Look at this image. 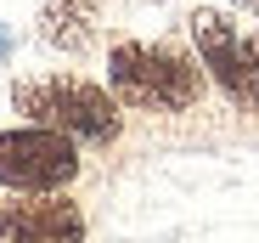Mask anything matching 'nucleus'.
<instances>
[{
  "instance_id": "obj_1",
  "label": "nucleus",
  "mask_w": 259,
  "mask_h": 243,
  "mask_svg": "<svg viewBox=\"0 0 259 243\" xmlns=\"http://www.w3.org/2000/svg\"><path fill=\"white\" fill-rule=\"evenodd\" d=\"M107 91L118 96V108L186 113L203 96V62L163 40H118L107 51Z\"/></svg>"
},
{
  "instance_id": "obj_2",
  "label": "nucleus",
  "mask_w": 259,
  "mask_h": 243,
  "mask_svg": "<svg viewBox=\"0 0 259 243\" xmlns=\"http://www.w3.org/2000/svg\"><path fill=\"white\" fill-rule=\"evenodd\" d=\"M12 108L28 119V125H46L79 147H107L118 142V96L96 79H79V74H34L12 85Z\"/></svg>"
},
{
  "instance_id": "obj_3",
  "label": "nucleus",
  "mask_w": 259,
  "mask_h": 243,
  "mask_svg": "<svg viewBox=\"0 0 259 243\" xmlns=\"http://www.w3.org/2000/svg\"><path fill=\"white\" fill-rule=\"evenodd\" d=\"M73 176H79V142L46 125L0 130V187L6 192H62Z\"/></svg>"
},
{
  "instance_id": "obj_4",
  "label": "nucleus",
  "mask_w": 259,
  "mask_h": 243,
  "mask_svg": "<svg viewBox=\"0 0 259 243\" xmlns=\"http://www.w3.org/2000/svg\"><path fill=\"white\" fill-rule=\"evenodd\" d=\"M192 46H197L203 74L226 91V102H237V108H253V102H259L253 51H248V40L231 28V17H226V12H208V6H203V12H192Z\"/></svg>"
},
{
  "instance_id": "obj_5",
  "label": "nucleus",
  "mask_w": 259,
  "mask_h": 243,
  "mask_svg": "<svg viewBox=\"0 0 259 243\" xmlns=\"http://www.w3.org/2000/svg\"><path fill=\"white\" fill-rule=\"evenodd\" d=\"M0 243H84V215L62 192L0 198Z\"/></svg>"
},
{
  "instance_id": "obj_6",
  "label": "nucleus",
  "mask_w": 259,
  "mask_h": 243,
  "mask_svg": "<svg viewBox=\"0 0 259 243\" xmlns=\"http://www.w3.org/2000/svg\"><path fill=\"white\" fill-rule=\"evenodd\" d=\"M96 23H102V0H46L39 40L62 57H84L96 46Z\"/></svg>"
},
{
  "instance_id": "obj_7",
  "label": "nucleus",
  "mask_w": 259,
  "mask_h": 243,
  "mask_svg": "<svg viewBox=\"0 0 259 243\" xmlns=\"http://www.w3.org/2000/svg\"><path fill=\"white\" fill-rule=\"evenodd\" d=\"M6 57H12V28L0 23V62H6Z\"/></svg>"
},
{
  "instance_id": "obj_8",
  "label": "nucleus",
  "mask_w": 259,
  "mask_h": 243,
  "mask_svg": "<svg viewBox=\"0 0 259 243\" xmlns=\"http://www.w3.org/2000/svg\"><path fill=\"white\" fill-rule=\"evenodd\" d=\"M248 51H253V79H259V28H253V40H248Z\"/></svg>"
},
{
  "instance_id": "obj_9",
  "label": "nucleus",
  "mask_w": 259,
  "mask_h": 243,
  "mask_svg": "<svg viewBox=\"0 0 259 243\" xmlns=\"http://www.w3.org/2000/svg\"><path fill=\"white\" fill-rule=\"evenodd\" d=\"M237 6H253V12H259V0H237Z\"/></svg>"
}]
</instances>
